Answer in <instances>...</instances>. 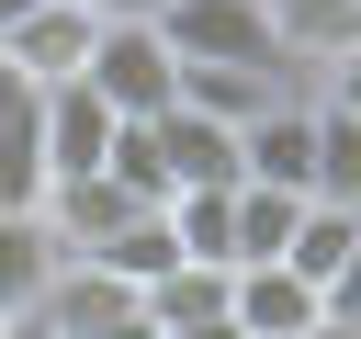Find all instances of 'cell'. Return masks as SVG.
Listing matches in <instances>:
<instances>
[{"instance_id":"6da1fadb","label":"cell","mask_w":361,"mask_h":339,"mask_svg":"<svg viewBox=\"0 0 361 339\" xmlns=\"http://www.w3.org/2000/svg\"><path fill=\"white\" fill-rule=\"evenodd\" d=\"M158 34H169V56H214V68L305 79V68L282 56V34H271V11H259V0H169V11H158Z\"/></svg>"},{"instance_id":"7a4b0ae2","label":"cell","mask_w":361,"mask_h":339,"mask_svg":"<svg viewBox=\"0 0 361 339\" xmlns=\"http://www.w3.org/2000/svg\"><path fill=\"white\" fill-rule=\"evenodd\" d=\"M79 79H90L113 113H169V79H180V56H169V34H158V23H102Z\"/></svg>"},{"instance_id":"3957f363","label":"cell","mask_w":361,"mask_h":339,"mask_svg":"<svg viewBox=\"0 0 361 339\" xmlns=\"http://www.w3.org/2000/svg\"><path fill=\"white\" fill-rule=\"evenodd\" d=\"M45 316H56V339H158L147 305H135V282L102 271V260H68V271L45 282Z\"/></svg>"},{"instance_id":"277c9868","label":"cell","mask_w":361,"mask_h":339,"mask_svg":"<svg viewBox=\"0 0 361 339\" xmlns=\"http://www.w3.org/2000/svg\"><path fill=\"white\" fill-rule=\"evenodd\" d=\"M90 34H102V23H90L79 0H34V11L0 34V68H11V79H34V90H56V79H79V68H90Z\"/></svg>"},{"instance_id":"5b68a950","label":"cell","mask_w":361,"mask_h":339,"mask_svg":"<svg viewBox=\"0 0 361 339\" xmlns=\"http://www.w3.org/2000/svg\"><path fill=\"white\" fill-rule=\"evenodd\" d=\"M226 316H237V339H305L316 328V282L293 260H237L226 271Z\"/></svg>"},{"instance_id":"8992f818","label":"cell","mask_w":361,"mask_h":339,"mask_svg":"<svg viewBox=\"0 0 361 339\" xmlns=\"http://www.w3.org/2000/svg\"><path fill=\"white\" fill-rule=\"evenodd\" d=\"M56 271H68V237L45 226V203H11L0 215V316H34Z\"/></svg>"},{"instance_id":"52a82bcc","label":"cell","mask_w":361,"mask_h":339,"mask_svg":"<svg viewBox=\"0 0 361 339\" xmlns=\"http://www.w3.org/2000/svg\"><path fill=\"white\" fill-rule=\"evenodd\" d=\"M113 124H124V113H113L90 79H56V90H45V181H68V170H102Z\"/></svg>"},{"instance_id":"ba28073f","label":"cell","mask_w":361,"mask_h":339,"mask_svg":"<svg viewBox=\"0 0 361 339\" xmlns=\"http://www.w3.org/2000/svg\"><path fill=\"white\" fill-rule=\"evenodd\" d=\"M45 192V90L0 68V215Z\"/></svg>"},{"instance_id":"9c48e42d","label":"cell","mask_w":361,"mask_h":339,"mask_svg":"<svg viewBox=\"0 0 361 339\" xmlns=\"http://www.w3.org/2000/svg\"><path fill=\"white\" fill-rule=\"evenodd\" d=\"M305 124H316V181H305V192H316V203H361V113L305 79Z\"/></svg>"},{"instance_id":"30bf717a","label":"cell","mask_w":361,"mask_h":339,"mask_svg":"<svg viewBox=\"0 0 361 339\" xmlns=\"http://www.w3.org/2000/svg\"><path fill=\"white\" fill-rule=\"evenodd\" d=\"M271 90H293V79H271V68H214V56H180V79H169V102H192V113H214V124H248Z\"/></svg>"},{"instance_id":"8fae6325","label":"cell","mask_w":361,"mask_h":339,"mask_svg":"<svg viewBox=\"0 0 361 339\" xmlns=\"http://www.w3.org/2000/svg\"><path fill=\"white\" fill-rule=\"evenodd\" d=\"M158 147H169V192H180V181H237V124H214V113H192V102L158 113Z\"/></svg>"},{"instance_id":"7c38bea8","label":"cell","mask_w":361,"mask_h":339,"mask_svg":"<svg viewBox=\"0 0 361 339\" xmlns=\"http://www.w3.org/2000/svg\"><path fill=\"white\" fill-rule=\"evenodd\" d=\"M259 11H271L282 56H293L305 79H316V68H327V56H338V45L361 34V0H259Z\"/></svg>"},{"instance_id":"4fadbf2b","label":"cell","mask_w":361,"mask_h":339,"mask_svg":"<svg viewBox=\"0 0 361 339\" xmlns=\"http://www.w3.org/2000/svg\"><path fill=\"white\" fill-rule=\"evenodd\" d=\"M79 260H102V271H124V282H158L169 260H180V237H169V203H135L102 249H79Z\"/></svg>"},{"instance_id":"5bb4252c","label":"cell","mask_w":361,"mask_h":339,"mask_svg":"<svg viewBox=\"0 0 361 339\" xmlns=\"http://www.w3.org/2000/svg\"><path fill=\"white\" fill-rule=\"evenodd\" d=\"M350 249H361V203H316V192H305V215H293V237H282V260H293L305 282H327V271H338Z\"/></svg>"},{"instance_id":"9a60e30c","label":"cell","mask_w":361,"mask_h":339,"mask_svg":"<svg viewBox=\"0 0 361 339\" xmlns=\"http://www.w3.org/2000/svg\"><path fill=\"white\" fill-rule=\"evenodd\" d=\"M237 260H282V237H293V215H305V192H271V181H237Z\"/></svg>"},{"instance_id":"2e32d148","label":"cell","mask_w":361,"mask_h":339,"mask_svg":"<svg viewBox=\"0 0 361 339\" xmlns=\"http://www.w3.org/2000/svg\"><path fill=\"white\" fill-rule=\"evenodd\" d=\"M316 316H338V328H361V249H350V260H338V271L316 282Z\"/></svg>"},{"instance_id":"e0dca14e","label":"cell","mask_w":361,"mask_h":339,"mask_svg":"<svg viewBox=\"0 0 361 339\" xmlns=\"http://www.w3.org/2000/svg\"><path fill=\"white\" fill-rule=\"evenodd\" d=\"M316 90H327V102H350V113H361V34H350V45H338V56H327V68H316Z\"/></svg>"},{"instance_id":"ac0fdd59","label":"cell","mask_w":361,"mask_h":339,"mask_svg":"<svg viewBox=\"0 0 361 339\" xmlns=\"http://www.w3.org/2000/svg\"><path fill=\"white\" fill-rule=\"evenodd\" d=\"M79 11H90V23H158L169 0H79Z\"/></svg>"},{"instance_id":"d6986e66","label":"cell","mask_w":361,"mask_h":339,"mask_svg":"<svg viewBox=\"0 0 361 339\" xmlns=\"http://www.w3.org/2000/svg\"><path fill=\"white\" fill-rule=\"evenodd\" d=\"M0 339H56V316L34 305V316H0Z\"/></svg>"},{"instance_id":"ffe728a7","label":"cell","mask_w":361,"mask_h":339,"mask_svg":"<svg viewBox=\"0 0 361 339\" xmlns=\"http://www.w3.org/2000/svg\"><path fill=\"white\" fill-rule=\"evenodd\" d=\"M169 339H237V316H203V328H169Z\"/></svg>"},{"instance_id":"44dd1931","label":"cell","mask_w":361,"mask_h":339,"mask_svg":"<svg viewBox=\"0 0 361 339\" xmlns=\"http://www.w3.org/2000/svg\"><path fill=\"white\" fill-rule=\"evenodd\" d=\"M305 339H361V328H338V316H316V328H305Z\"/></svg>"},{"instance_id":"7402d4cb","label":"cell","mask_w":361,"mask_h":339,"mask_svg":"<svg viewBox=\"0 0 361 339\" xmlns=\"http://www.w3.org/2000/svg\"><path fill=\"white\" fill-rule=\"evenodd\" d=\"M23 11H34V0H0V34H11V23H23Z\"/></svg>"}]
</instances>
